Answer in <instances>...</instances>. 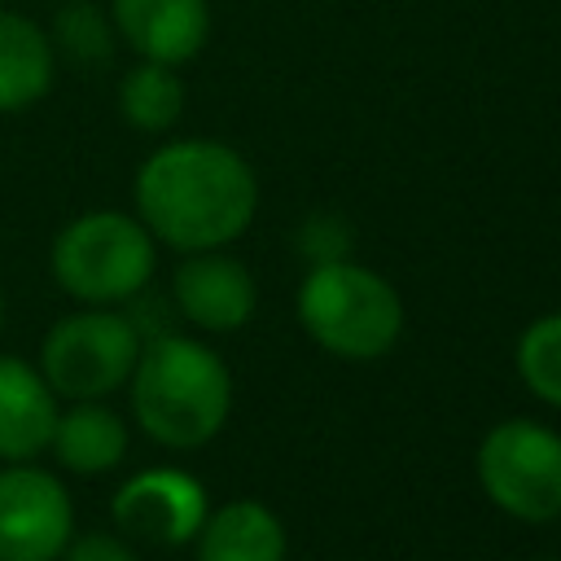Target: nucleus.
I'll return each mask as SVG.
<instances>
[{
  "mask_svg": "<svg viewBox=\"0 0 561 561\" xmlns=\"http://www.w3.org/2000/svg\"><path fill=\"white\" fill-rule=\"evenodd\" d=\"M259 206L250 162L224 140H171L136 171V210L153 241L184 254L237 241Z\"/></svg>",
  "mask_w": 561,
  "mask_h": 561,
  "instance_id": "1",
  "label": "nucleus"
},
{
  "mask_svg": "<svg viewBox=\"0 0 561 561\" xmlns=\"http://www.w3.org/2000/svg\"><path fill=\"white\" fill-rule=\"evenodd\" d=\"M140 430L162 447L210 443L232 408V377L224 359L180 333H158L140 346L127 377Z\"/></svg>",
  "mask_w": 561,
  "mask_h": 561,
  "instance_id": "2",
  "label": "nucleus"
},
{
  "mask_svg": "<svg viewBox=\"0 0 561 561\" xmlns=\"http://www.w3.org/2000/svg\"><path fill=\"white\" fill-rule=\"evenodd\" d=\"M298 320L337 359H377L399 342L403 302L390 280L351 259L316 263L298 289Z\"/></svg>",
  "mask_w": 561,
  "mask_h": 561,
  "instance_id": "3",
  "label": "nucleus"
},
{
  "mask_svg": "<svg viewBox=\"0 0 561 561\" xmlns=\"http://www.w3.org/2000/svg\"><path fill=\"white\" fill-rule=\"evenodd\" d=\"M153 263L158 254L149 228L123 210H88L70 219L53 241L57 285L88 307L136 298L153 276Z\"/></svg>",
  "mask_w": 561,
  "mask_h": 561,
  "instance_id": "4",
  "label": "nucleus"
},
{
  "mask_svg": "<svg viewBox=\"0 0 561 561\" xmlns=\"http://www.w3.org/2000/svg\"><path fill=\"white\" fill-rule=\"evenodd\" d=\"M140 346L145 342H140L136 320H127L110 307H83L75 316H61L44 333L39 373L53 386V394L105 399L118 386H127Z\"/></svg>",
  "mask_w": 561,
  "mask_h": 561,
  "instance_id": "5",
  "label": "nucleus"
},
{
  "mask_svg": "<svg viewBox=\"0 0 561 561\" xmlns=\"http://www.w3.org/2000/svg\"><path fill=\"white\" fill-rule=\"evenodd\" d=\"M478 482L508 517H561V434L522 416L500 421L478 443Z\"/></svg>",
  "mask_w": 561,
  "mask_h": 561,
  "instance_id": "6",
  "label": "nucleus"
},
{
  "mask_svg": "<svg viewBox=\"0 0 561 561\" xmlns=\"http://www.w3.org/2000/svg\"><path fill=\"white\" fill-rule=\"evenodd\" d=\"M75 535V504L66 486L31 465L0 469V561H57Z\"/></svg>",
  "mask_w": 561,
  "mask_h": 561,
  "instance_id": "7",
  "label": "nucleus"
},
{
  "mask_svg": "<svg viewBox=\"0 0 561 561\" xmlns=\"http://www.w3.org/2000/svg\"><path fill=\"white\" fill-rule=\"evenodd\" d=\"M114 526L131 539L180 548L188 543L206 522V491L184 469H140L114 491Z\"/></svg>",
  "mask_w": 561,
  "mask_h": 561,
  "instance_id": "8",
  "label": "nucleus"
},
{
  "mask_svg": "<svg viewBox=\"0 0 561 561\" xmlns=\"http://www.w3.org/2000/svg\"><path fill=\"white\" fill-rule=\"evenodd\" d=\"M259 289L245 263L219 250H197L175 272V307L184 320L210 333H232L254 316Z\"/></svg>",
  "mask_w": 561,
  "mask_h": 561,
  "instance_id": "9",
  "label": "nucleus"
},
{
  "mask_svg": "<svg viewBox=\"0 0 561 561\" xmlns=\"http://www.w3.org/2000/svg\"><path fill=\"white\" fill-rule=\"evenodd\" d=\"M110 18L145 61L162 66L193 61L210 35L206 0H110Z\"/></svg>",
  "mask_w": 561,
  "mask_h": 561,
  "instance_id": "10",
  "label": "nucleus"
},
{
  "mask_svg": "<svg viewBox=\"0 0 561 561\" xmlns=\"http://www.w3.org/2000/svg\"><path fill=\"white\" fill-rule=\"evenodd\" d=\"M57 430V394L39 368L18 355H0V460H35L53 447Z\"/></svg>",
  "mask_w": 561,
  "mask_h": 561,
  "instance_id": "11",
  "label": "nucleus"
},
{
  "mask_svg": "<svg viewBox=\"0 0 561 561\" xmlns=\"http://www.w3.org/2000/svg\"><path fill=\"white\" fill-rule=\"evenodd\" d=\"M193 539L197 561H285V526L254 500H232L206 513Z\"/></svg>",
  "mask_w": 561,
  "mask_h": 561,
  "instance_id": "12",
  "label": "nucleus"
},
{
  "mask_svg": "<svg viewBox=\"0 0 561 561\" xmlns=\"http://www.w3.org/2000/svg\"><path fill=\"white\" fill-rule=\"evenodd\" d=\"M57 460L75 473H105L127 456V425L96 399H75L70 412H57L53 430Z\"/></svg>",
  "mask_w": 561,
  "mask_h": 561,
  "instance_id": "13",
  "label": "nucleus"
},
{
  "mask_svg": "<svg viewBox=\"0 0 561 561\" xmlns=\"http://www.w3.org/2000/svg\"><path fill=\"white\" fill-rule=\"evenodd\" d=\"M53 88V44L18 13L0 9V114L35 105Z\"/></svg>",
  "mask_w": 561,
  "mask_h": 561,
  "instance_id": "14",
  "label": "nucleus"
},
{
  "mask_svg": "<svg viewBox=\"0 0 561 561\" xmlns=\"http://www.w3.org/2000/svg\"><path fill=\"white\" fill-rule=\"evenodd\" d=\"M118 110H123V118L136 131H167V127H175V118L184 114V83H180L175 66L140 57V66H131L123 75Z\"/></svg>",
  "mask_w": 561,
  "mask_h": 561,
  "instance_id": "15",
  "label": "nucleus"
},
{
  "mask_svg": "<svg viewBox=\"0 0 561 561\" xmlns=\"http://www.w3.org/2000/svg\"><path fill=\"white\" fill-rule=\"evenodd\" d=\"M517 373L543 403L561 408V311L526 324L517 337Z\"/></svg>",
  "mask_w": 561,
  "mask_h": 561,
  "instance_id": "16",
  "label": "nucleus"
},
{
  "mask_svg": "<svg viewBox=\"0 0 561 561\" xmlns=\"http://www.w3.org/2000/svg\"><path fill=\"white\" fill-rule=\"evenodd\" d=\"M57 44H61V53H70L79 66H101L105 57H110V22H105V13L96 9V4H88V0H75V4H66L61 13H57Z\"/></svg>",
  "mask_w": 561,
  "mask_h": 561,
  "instance_id": "17",
  "label": "nucleus"
},
{
  "mask_svg": "<svg viewBox=\"0 0 561 561\" xmlns=\"http://www.w3.org/2000/svg\"><path fill=\"white\" fill-rule=\"evenodd\" d=\"M298 250H302V259H311V267L337 263L351 254V224L337 215H311L298 228Z\"/></svg>",
  "mask_w": 561,
  "mask_h": 561,
  "instance_id": "18",
  "label": "nucleus"
},
{
  "mask_svg": "<svg viewBox=\"0 0 561 561\" xmlns=\"http://www.w3.org/2000/svg\"><path fill=\"white\" fill-rule=\"evenodd\" d=\"M57 561H136V552L105 530H88V535H70V543L61 548Z\"/></svg>",
  "mask_w": 561,
  "mask_h": 561,
  "instance_id": "19",
  "label": "nucleus"
},
{
  "mask_svg": "<svg viewBox=\"0 0 561 561\" xmlns=\"http://www.w3.org/2000/svg\"><path fill=\"white\" fill-rule=\"evenodd\" d=\"M0 324H4V298H0Z\"/></svg>",
  "mask_w": 561,
  "mask_h": 561,
  "instance_id": "20",
  "label": "nucleus"
},
{
  "mask_svg": "<svg viewBox=\"0 0 561 561\" xmlns=\"http://www.w3.org/2000/svg\"><path fill=\"white\" fill-rule=\"evenodd\" d=\"M543 561H561V557H543Z\"/></svg>",
  "mask_w": 561,
  "mask_h": 561,
  "instance_id": "21",
  "label": "nucleus"
}]
</instances>
